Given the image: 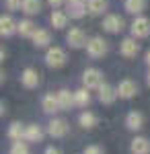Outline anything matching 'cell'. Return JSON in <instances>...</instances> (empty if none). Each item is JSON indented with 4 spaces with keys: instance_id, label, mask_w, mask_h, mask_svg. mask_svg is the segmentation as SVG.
<instances>
[{
    "instance_id": "obj_35",
    "label": "cell",
    "mask_w": 150,
    "mask_h": 154,
    "mask_svg": "<svg viewBox=\"0 0 150 154\" xmlns=\"http://www.w3.org/2000/svg\"><path fill=\"white\" fill-rule=\"evenodd\" d=\"M146 82H148V86H150V72H148V78H146Z\"/></svg>"
},
{
    "instance_id": "obj_18",
    "label": "cell",
    "mask_w": 150,
    "mask_h": 154,
    "mask_svg": "<svg viewBox=\"0 0 150 154\" xmlns=\"http://www.w3.org/2000/svg\"><path fill=\"white\" fill-rule=\"evenodd\" d=\"M25 140H27V142H41V140H43V130H41L39 125H27Z\"/></svg>"
},
{
    "instance_id": "obj_13",
    "label": "cell",
    "mask_w": 150,
    "mask_h": 154,
    "mask_svg": "<svg viewBox=\"0 0 150 154\" xmlns=\"http://www.w3.org/2000/svg\"><path fill=\"white\" fill-rule=\"evenodd\" d=\"M126 125H127V130H132V131L142 130V125H144V117H142V113H138V111H130L127 117H126Z\"/></svg>"
},
{
    "instance_id": "obj_31",
    "label": "cell",
    "mask_w": 150,
    "mask_h": 154,
    "mask_svg": "<svg viewBox=\"0 0 150 154\" xmlns=\"http://www.w3.org/2000/svg\"><path fill=\"white\" fill-rule=\"evenodd\" d=\"M43 154H60V150L58 148H54V146H49V148H45V152Z\"/></svg>"
},
{
    "instance_id": "obj_6",
    "label": "cell",
    "mask_w": 150,
    "mask_h": 154,
    "mask_svg": "<svg viewBox=\"0 0 150 154\" xmlns=\"http://www.w3.org/2000/svg\"><path fill=\"white\" fill-rule=\"evenodd\" d=\"M117 95L119 99H132V97L138 95V84L134 82V80H121L119 86H117Z\"/></svg>"
},
{
    "instance_id": "obj_25",
    "label": "cell",
    "mask_w": 150,
    "mask_h": 154,
    "mask_svg": "<svg viewBox=\"0 0 150 154\" xmlns=\"http://www.w3.org/2000/svg\"><path fill=\"white\" fill-rule=\"evenodd\" d=\"M146 6V0H126V11L130 14H140Z\"/></svg>"
},
{
    "instance_id": "obj_30",
    "label": "cell",
    "mask_w": 150,
    "mask_h": 154,
    "mask_svg": "<svg viewBox=\"0 0 150 154\" xmlns=\"http://www.w3.org/2000/svg\"><path fill=\"white\" fill-rule=\"evenodd\" d=\"M23 6V0H6V8L8 11H19Z\"/></svg>"
},
{
    "instance_id": "obj_8",
    "label": "cell",
    "mask_w": 150,
    "mask_h": 154,
    "mask_svg": "<svg viewBox=\"0 0 150 154\" xmlns=\"http://www.w3.org/2000/svg\"><path fill=\"white\" fill-rule=\"evenodd\" d=\"M103 29L107 33H119L123 29V19L119 14H107L103 21Z\"/></svg>"
},
{
    "instance_id": "obj_27",
    "label": "cell",
    "mask_w": 150,
    "mask_h": 154,
    "mask_svg": "<svg viewBox=\"0 0 150 154\" xmlns=\"http://www.w3.org/2000/svg\"><path fill=\"white\" fill-rule=\"evenodd\" d=\"M84 8H86L84 2H80V4H68V14L72 17V19H82L84 12H86Z\"/></svg>"
},
{
    "instance_id": "obj_11",
    "label": "cell",
    "mask_w": 150,
    "mask_h": 154,
    "mask_svg": "<svg viewBox=\"0 0 150 154\" xmlns=\"http://www.w3.org/2000/svg\"><path fill=\"white\" fill-rule=\"evenodd\" d=\"M117 97H119L117 95V88L109 86V84H101V86H99V101H101L103 105H111Z\"/></svg>"
},
{
    "instance_id": "obj_7",
    "label": "cell",
    "mask_w": 150,
    "mask_h": 154,
    "mask_svg": "<svg viewBox=\"0 0 150 154\" xmlns=\"http://www.w3.org/2000/svg\"><path fill=\"white\" fill-rule=\"evenodd\" d=\"M47 134L52 138H64L68 134V123L64 119H52L49 125H47Z\"/></svg>"
},
{
    "instance_id": "obj_26",
    "label": "cell",
    "mask_w": 150,
    "mask_h": 154,
    "mask_svg": "<svg viewBox=\"0 0 150 154\" xmlns=\"http://www.w3.org/2000/svg\"><path fill=\"white\" fill-rule=\"evenodd\" d=\"M86 8L92 14H101L107 8V0H86Z\"/></svg>"
},
{
    "instance_id": "obj_10",
    "label": "cell",
    "mask_w": 150,
    "mask_h": 154,
    "mask_svg": "<svg viewBox=\"0 0 150 154\" xmlns=\"http://www.w3.org/2000/svg\"><path fill=\"white\" fill-rule=\"evenodd\" d=\"M119 51H121V56H123V58H136V56H138V51H140V45L136 43V39L127 37V39L121 41Z\"/></svg>"
},
{
    "instance_id": "obj_21",
    "label": "cell",
    "mask_w": 150,
    "mask_h": 154,
    "mask_svg": "<svg viewBox=\"0 0 150 154\" xmlns=\"http://www.w3.org/2000/svg\"><path fill=\"white\" fill-rule=\"evenodd\" d=\"M89 103H91L89 88H78V91H74V105L76 107H86Z\"/></svg>"
},
{
    "instance_id": "obj_28",
    "label": "cell",
    "mask_w": 150,
    "mask_h": 154,
    "mask_svg": "<svg viewBox=\"0 0 150 154\" xmlns=\"http://www.w3.org/2000/svg\"><path fill=\"white\" fill-rule=\"evenodd\" d=\"M11 154H29V148H27V144L25 142H12L11 146Z\"/></svg>"
},
{
    "instance_id": "obj_29",
    "label": "cell",
    "mask_w": 150,
    "mask_h": 154,
    "mask_svg": "<svg viewBox=\"0 0 150 154\" xmlns=\"http://www.w3.org/2000/svg\"><path fill=\"white\" fill-rule=\"evenodd\" d=\"M82 154H105V152H103V148H101V146L91 144V146H86V148H84V152H82Z\"/></svg>"
},
{
    "instance_id": "obj_24",
    "label": "cell",
    "mask_w": 150,
    "mask_h": 154,
    "mask_svg": "<svg viewBox=\"0 0 150 154\" xmlns=\"http://www.w3.org/2000/svg\"><path fill=\"white\" fill-rule=\"evenodd\" d=\"M35 31H37V27H35L33 21L25 19V21H21V23H19V33H21L23 37H33Z\"/></svg>"
},
{
    "instance_id": "obj_33",
    "label": "cell",
    "mask_w": 150,
    "mask_h": 154,
    "mask_svg": "<svg viewBox=\"0 0 150 154\" xmlns=\"http://www.w3.org/2000/svg\"><path fill=\"white\" fill-rule=\"evenodd\" d=\"M80 2H84V0H68V4H80Z\"/></svg>"
},
{
    "instance_id": "obj_2",
    "label": "cell",
    "mask_w": 150,
    "mask_h": 154,
    "mask_svg": "<svg viewBox=\"0 0 150 154\" xmlns=\"http://www.w3.org/2000/svg\"><path fill=\"white\" fill-rule=\"evenodd\" d=\"M86 54L91 56V58H103L105 54H107V41L101 39V37H92L91 41L86 43Z\"/></svg>"
},
{
    "instance_id": "obj_16",
    "label": "cell",
    "mask_w": 150,
    "mask_h": 154,
    "mask_svg": "<svg viewBox=\"0 0 150 154\" xmlns=\"http://www.w3.org/2000/svg\"><path fill=\"white\" fill-rule=\"evenodd\" d=\"M49 41H52V35H49L47 29H37V31H35L33 43L37 48H45V45H49Z\"/></svg>"
},
{
    "instance_id": "obj_34",
    "label": "cell",
    "mask_w": 150,
    "mask_h": 154,
    "mask_svg": "<svg viewBox=\"0 0 150 154\" xmlns=\"http://www.w3.org/2000/svg\"><path fill=\"white\" fill-rule=\"evenodd\" d=\"M146 64H148V66H150V49H148V51H146Z\"/></svg>"
},
{
    "instance_id": "obj_15",
    "label": "cell",
    "mask_w": 150,
    "mask_h": 154,
    "mask_svg": "<svg viewBox=\"0 0 150 154\" xmlns=\"http://www.w3.org/2000/svg\"><path fill=\"white\" fill-rule=\"evenodd\" d=\"M41 109L45 111V113H54V111H58L60 109V103H58V95H43L41 99Z\"/></svg>"
},
{
    "instance_id": "obj_5",
    "label": "cell",
    "mask_w": 150,
    "mask_h": 154,
    "mask_svg": "<svg viewBox=\"0 0 150 154\" xmlns=\"http://www.w3.org/2000/svg\"><path fill=\"white\" fill-rule=\"evenodd\" d=\"M132 35L134 37H148L150 35V21L146 17H138L132 23Z\"/></svg>"
},
{
    "instance_id": "obj_19",
    "label": "cell",
    "mask_w": 150,
    "mask_h": 154,
    "mask_svg": "<svg viewBox=\"0 0 150 154\" xmlns=\"http://www.w3.org/2000/svg\"><path fill=\"white\" fill-rule=\"evenodd\" d=\"M58 103H60V109H70L74 105V93L70 91H58Z\"/></svg>"
},
{
    "instance_id": "obj_4",
    "label": "cell",
    "mask_w": 150,
    "mask_h": 154,
    "mask_svg": "<svg viewBox=\"0 0 150 154\" xmlns=\"http://www.w3.org/2000/svg\"><path fill=\"white\" fill-rule=\"evenodd\" d=\"M66 41H68L70 48H74V49H78V48H82V45H86V43H89V41H86V35H84V31H82V29H70L68 35H66Z\"/></svg>"
},
{
    "instance_id": "obj_23",
    "label": "cell",
    "mask_w": 150,
    "mask_h": 154,
    "mask_svg": "<svg viewBox=\"0 0 150 154\" xmlns=\"http://www.w3.org/2000/svg\"><path fill=\"white\" fill-rule=\"evenodd\" d=\"M52 25H54V29H64L68 25V14L62 11H54L52 12Z\"/></svg>"
},
{
    "instance_id": "obj_9",
    "label": "cell",
    "mask_w": 150,
    "mask_h": 154,
    "mask_svg": "<svg viewBox=\"0 0 150 154\" xmlns=\"http://www.w3.org/2000/svg\"><path fill=\"white\" fill-rule=\"evenodd\" d=\"M21 82H23L25 88H37V86H39V82H41V78H39L37 70L27 68V70H23V74H21Z\"/></svg>"
},
{
    "instance_id": "obj_22",
    "label": "cell",
    "mask_w": 150,
    "mask_h": 154,
    "mask_svg": "<svg viewBox=\"0 0 150 154\" xmlns=\"http://www.w3.org/2000/svg\"><path fill=\"white\" fill-rule=\"evenodd\" d=\"M21 11L25 14H39L41 12V0H23Z\"/></svg>"
},
{
    "instance_id": "obj_1",
    "label": "cell",
    "mask_w": 150,
    "mask_h": 154,
    "mask_svg": "<svg viewBox=\"0 0 150 154\" xmlns=\"http://www.w3.org/2000/svg\"><path fill=\"white\" fill-rule=\"evenodd\" d=\"M45 64L49 68H62L66 64V51L62 48H49L45 54Z\"/></svg>"
},
{
    "instance_id": "obj_12",
    "label": "cell",
    "mask_w": 150,
    "mask_h": 154,
    "mask_svg": "<svg viewBox=\"0 0 150 154\" xmlns=\"http://www.w3.org/2000/svg\"><path fill=\"white\" fill-rule=\"evenodd\" d=\"M14 31H19V23H14L12 21V17H2L0 19V33H2V37H11Z\"/></svg>"
},
{
    "instance_id": "obj_17",
    "label": "cell",
    "mask_w": 150,
    "mask_h": 154,
    "mask_svg": "<svg viewBox=\"0 0 150 154\" xmlns=\"http://www.w3.org/2000/svg\"><path fill=\"white\" fill-rule=\"evenodd\" d=\"M25 131H27V128H23V123L14 121V123H11V128H8V138L14 140V142L25 140Z\"/></svg>"
},
{
    "instance_id": "obj_14",
    "label": "cell",
    "mask_w": 150,
    "mask_h": 154,
    "mask_svg": "<svg viewBox=\"0 0 150 154\" xmlns=\"http://www.w3.org/2000/svg\"><path fill=\"white\" fill-rule=\"evenodd\" d=\"M130 150H132V154H150V142L146 138H134Z\"/></svg>"
},
{
    "instance_id": "obj_20",
    "label": "cell",
    "mask_w": 150,
    "mask_h": 154,
    "mask_svg": "<svg viewBox=\"0 0 150 154\" xmlns=\"http://www.w3.org/2000/svg\"><path fill=\"white\" fill-rule=\"evenodd\" d=\"M97 115L95 113H91V111H82L80 113V117H78V123H80L84 130H91V128H95L97 125Z\"/></svg>"
},
{
    "instance_id": "obj_3",
    "label": "cell",
    "mask_w": 150,
    "mask_h": 154,
    "mask_svg": "<svg viewBox=\"0 0 150 154\" xmlns=\"http://www.w3.org/2000/svg\"><path fill=\"white\" fill-rule=\"evenodd\" d=\"M82 82H84L86 88H99V86L103 84V72L97 70V68L84 70V74H82Z\"/></svg>"
},
{
    "instance_id": "obj_32",
    "label": "cell",
    "mask_w": 150,
    "mask_h": 154,
    "mask_svg": "<svg viewBox=\"0 0 150 154\" xmlns=\"http://www.w3.org/2000/svg\"><path fill=\"white\" fill-rule=\"evenodd\" d=\"M47 2H49V4H52L54 8H58L60 4H62V0H47Z\"/></svg>"
}]
</instances>
